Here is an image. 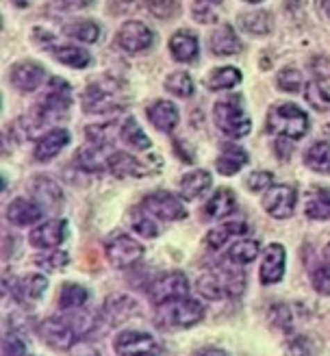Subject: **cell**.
Wrapping results in <instances>:
<instances>
[{
  "instance_id": "cell-16",
  "label": "cell",
  "mask_w": 330,
  "mask_h": 356,
  "mask_svg": "<svg viewBox=\"0 0 330 356\" xmlns=\"http://www.w3.org/2000/svg\"><path fill=\"white\" fill-rule=\"evenodd\" d=\"M46 81V67L35 61H20L11 67V85L17 92L31 94L40 89Z\"/></svg>"
},
{
  "instance_id": "cell-14",
  "label": "cell",
  "mask_w": 330,
  "mask_h": 356,
  "mask_svg": "<svg viewBox=\"0 0 330 356\" xmlns=\"http://www.w3.org/2000/svg\"><path fill=\"white\" fill-rule=\"evenodd\" d=\"M287 270V250L281 243H270L263 252V261H261V270H258V280L265 287L278 284L285 278Z\"/></svg>"
},
{
  "instance_id": "cell-52",
  "label": "cell",
  "mask_w": 330,
  "mask_h": 356,
  "mask_svg": "<svg viewBox=\"0 0 330 356\" xmlns=\"http://www.w3.org/2000/svg\"><path fill=\"white\" fill-rule=\"evenodd\" d=\"M94 0H55V9L61 11H76V9H85L90 7Z\"/></svg>"
},
{
  "instance_id": "cell-10",
  "label": "cell",
  "mask_w": 330,
  "mask_h": 356,
  "mask_svg": "<svg viewBox=\"0 0 330 356\" xmlns=\"http://www.w3.org/2000/svg\"><path fill=\"white\" fill-rule=\"evenodd\" d=\"M113 352L117 356H154L159 352V343L150 332L126 328L115 334Z\"/></svg>"
},
{
  "instance_id": "cell-35",
  "label": "cell",
  "mask_w": 330,
  "mask_h": 356,
  "mask_svg": "<svg viewBox=\"0 0 330 356\" xmlns=\"http://www.w3.org/2000/svg\"><path fill=\"white\" fill-rule=\"evenodd\" d=\"M52 57H55L59 63L63 65H69V67H87L92 63V55L87 50L79 48V46H57L52 50Z\"/></svg>"
},
{
  "instance_id": "cell-48",
  "label": "cell",
  "mask_w": 330,
  "mask_h": 356,
  "mask_svg": "<svg viewBox=\"0 0 330 356\" xmlns=\"http://www.w3.org/2000/svg\"><path fill=\"white\" fill-rule=\"evenodd\" d=\"M133 230L137 235L146 237V239H154L156 235H159V226H156V222L150 218L148 211L137 213V216L133 218Z\"/></svg>"
},
{
  "instance_id": "cell-13",
  "label": "cell",
  "mask_w": 330,
  "mask_h": 356,
  "mask_svg": "<svg viewBox=\"0 0 330 356\" xmlns=\"http://www.w3.org/2000/svg\"><path fill=\"white\" fill-rule=\"evenodd\" d=\"M152 44H154V33L144 22L129 20V22L122 24L119 31H117V46L122 50L131 52V55H137V52L148 50Z\"/></svg>"
},
{
  "instance_id": "cell-59",
  "label": "cell",
  "mask_w": 330,
  "mask_h": 356,
  "mask_svg": "<svg viewBox=\"0 0 330 356\" xmlns=\"http://www.w3.org/2000/svg\"><path fill=\"white\" fill-rule=\"evenodd\" d=\"M243 3H252V5H256V3H263V0H243Z\"/></svg>"
},
{
  "instance_id": "cell-24",
  "label": "cell",
  "mask_w": 330,
  "mask_h": 356,
  "mask_svg": "<svg viewBox=\"0 0 330 356\" xmlns=\"http://www.w3.org/2000/svg\"><path fill=\"white\" fill-rule=\"evenodd\" d=\"M248 161H250V156H248V152L243 150L241 146H237V144H224L222 150H220L217 161H215V168H217V172L222 176H233L239 170L246 168Z\"/></svg>"
},
{
  "instance_id": "cell-18",
  "label": "cell",
  "mask_w": 330,
  "mask_h": 356,
  "mask_svg": "<svg viewBox=\"0 0 330 356\" xmlns=\"http://www.w3.org/2000/svg\"><path fill=\"white\" fill-rule=\"evenodd\" d=\"M42 218H44V209L38 200L15 198L7 207V220L13 226H33V224H40Z\"/></svg>"
},
{
  "instance_id": "cell-36",
  "label": "cell",
  "mask_w": 330,
  "mask_h": 356,
  "mask_svg": "<svg viewBox=\"0 0 330 356\" xmlns=\"http://www.w3.org/2000/svg\"><path fill=\"white\" fill-rule=\"evenodd\" d=\"M306 218L311 220H330V189H315L306 200Z\"/></svg>"
},
{
  "instance_id": "cell-44",
  "label": "cell",
  "mask_w": 330,
  "mask_h": 356,
  "mask_svg": "<svg viewBox=\"0 0 330 356\" xmlns=\"http://www.w3.org/2000/svg\"><path fill=\"white\" fill-rule=\"evenodd\" d=\"M165 89L172 96H179V98H189L194 94V81L187 72H174L165 79Z\"/></svg>"
},
{
  "instance_id": "cell-19",
  "label": "cell",
  "mask_w": 330,
  "mask_h": 356,
  "mask_svg": "<svg viewBox=\"0 0 330 356\" xmlns=\"http://www.w3.org/2000/svg\"><path fill=\"white\" fill-rule=\"evenodd\" d=\"M170 52L172 57L181 63H191L200 55V42L196 38V33H191L187 29L176 31L170 38Z\"/></svg>"
},
{
  "instance_id": "cell-15",
  "label": "cell",
  "mask_w": 330,
  "mask_h": 356,
  "mask_svg": "<svg viewBox=\"0 0 330 356\" xmlns=\"http://www.w3.org/2000/svg\"><path fill=\"white\" fill-rule=\"evenodd\" d=\"M67 235V224L65 220H48V222H40L31 230L28 235V243L38 250H55L65 241Z\"/></svg>"
},
{
  "instance_id": "cell-11",
  "label": "cell",
  "mask_w": 330,
  "mask_h": 356,
  "mask_svg": "<svg viewBox=\"0 0 330 356\" xmlns=\"http://www.w3.org/2000/svg\"><path fill=\"white\" fill-rule=\"evenodd\" d=\"M142 209L148 211L152 218L163 220V222H179L187 218V211L181 198H176V195L170 191H152L144 198Z\"/></svg>"
},
{
  "instance_id": "cell-8",
  "label": "cell",
  "mask_w": 330,
  "mask_h": 356,
  "mask_svg": "<svg viewBox=\"0 0 330 356\" xmlns=\"http://www.w3.org/2000/svg\"><path fill=\"white\" fill-rule=\"evenodd\" d=\"M5 296L13 298L22 307H35L48 291V278L44 274H26L24 278H5Z\"/></svg>"
},
{
  "instance_id": "cell-4",
  "label": "cell",
  "mask_w": 330,
  "mask_h": 356,
  "mask_svg": "<svg viewBox=\"0 0 330 356\" xmlns=\"http://www.w3.org/2000/svg\"><path fill=\"white\" fill-rule=\"evenodd\" d=\"M213 120L215 127L226 135V137H243L248 135L252 129V120L243 109V100L241 96H229L215 102L213 106Z\"/></svg>"
},
{
  "instance_id": "cell-3",
  "label": "cell",
  "mask_w": 330,
  "mask_h": 356,
  "mask_svg": "<svg viewBox=\"0 0 330 356\" xmlns=\"http://www.w3.org/2000/svg\"><path fill=\"white\" fill-rule=\"evenodd\" d=\"M265 129L276 137H289L293 141L302 139L308 133V115L293 102L274 104L267 113Z\"/></svg>"
},
{
  "instance_id": "cell-5",
  "label": "cell",
  "mask_w": 330,
  "mask_h": 356,
  "mask_svg": "<svg viewBox=\"0 0 330 356\" xmlns=\"http://www.w3.org/2000/svg\"><path fill=\"white\" fill-rule=\"evenodd\" d=\"M35 332H38L42 343H46L55 352H72L81 343V337L74 324L69 322V317H46L35 326Z\"/></svg>"
},
{
  "instance_id": "cell-37",
  "label": "cell",
  "mask_w": 330,
  "mask_h": 356,
  "mask_svg": "<svg viewBox=\"0 0 330 356\" xmlns=\"http://www.w3.org/2000/svg\"><path fill=\"white\" fill-rule=\"evenodd\" d=\"M304 163L313 172L330 174V144L328 141H317V144H313L304 154Z\"/></svg>"
},
{
  "instance_id": "cell-23",
  "label": "cell",
  "mask_w": 330,
  "mask_h": 356,
  "mask_svg": "<svg viewBox=\"0 0 330 356\" xmlns=\"http://www.w3.org/2000/svg\"><path fill=\"white\" fill-rule=\"evenodd\" d=\"M92 293L87 287L79 282H65L61 284L59 289V298H57V307L61 313H72V311H81L87 307V302H90Z\"/></svg>"
},
{
  "instance_id": "cell-41",
  "label": "cell",
  "mask_w": 330,
  "mask_h": 356,
  "mask_svg": "<svg viewBox=\"0 0 330 356\" xmlns=\"http://www.w3.org/2000/svg\"><path fill=\"white\" fill-rule=\"evenodd\" d=\"M306 102L317 111H330V89L322 81H311L304 87Z\"/></svg>"
},
{
  "instance_id": "cell-50",
  "label": "cell",
  "mask_w": 330,
  "mask_h": 356,
  "mask_svg": "<svg viewBox=\"0 0 330 356\" xmlns=\"http://www.w3.org/2000/svg\"><path fill=\"white\" fill-rule=\"evenodd\" d=\"M311 284L320 296H330V263H324L313 270Z\"/></svg>"
},
{
  "instance_id": "cell-2",
  "label": "cell",
  "mask_w": 330,
  "mask_h": 356,
  "mask_svg": "<svg viewBox=\"0 0 330 356\" xmlns=\"http://www.w3.org/2000/svg\"><path fill=\"white\" fill-rule=\"evenodd\" d=\"M124 102V89L113 79H98L85 87L81 104L83 111L90 115H102L117 111Z\"/></svg>"
},
{
  "instance_id": "cell-28",
  "label": "cell",
  "mask_w": 330,
  "mask_h": 356,
  "mask_svg": "<svg viewBox=\"0 0 330 356\" xmlns=\"http://www.w3.org/2000/svg\"><path fill=\"white\" fill-rule=\"evenodd\" d=\"M237 207V198H235V193L231 189H217L211 198H208V202L204 204V216L206 218H211V220H224V218H229L231 213L235 211Z\"/></svg>"
},
{
  "instance_id": "cell-6",
  "label": "cell",
  "mask_w": 330,
  "mask_h": 356,
  "mask_svg": "<svg viewBox=\"0 0 330 356\" xmlns=\"http://www.w3.org/2000/svg\"><path fill=\"white\" fill-rule=\"evenodd\" d=\"M146 296L154 309L170 305V302H176L189 296V278L179 270L163 272L150 280V284L146 287Z\"/></svg>"
},
{
  "instance_id": "cell-25",
  "label": "cell",
  "mask_w": 330,
  "mask_h": 356,
  "mask_svg": "<svg viewBox=\"0 0 330 356\" xmlns=\"http://www.w3.org/2000/svg\"><path fill=\"white\" fill-rule=\"evenodd\" d=\"M322 350H324L322 339L311 332L291 334L285 341V356H320Z\"/></svg>"
},
{
  "instance_id": "cell-43",
  "label": "cell",
  "mask_w": 330,
  "mask_h": 356,
  "mask_svg": "<svg viewBox=\"0 0 330 356\" xmlns=\"http://www.w3.org/2000/svg\"><path fill=\"white\" fill-rule=\"evenodd\" d=\"M222 11V0H196L191 13H194V20L200 24H213L217 22Z\"/></svg>"
},
{
  "instance_id": "cell-46",
  "label": "cell",
  "mask_w": 330,
  "mask_h": 356,
  "mask_svg": "<svg viewBox=\"0 0 330 356\" xmlns=\"http://www.w3.org/2000/svg\"><path fill=\"white\" fill-rule=\"evenodd\" d=\"M276 83H278V89H283V92H289V94H295L300 92L302 85H304V79H302V72L295 67H283L281 72L276 76Z\"/></svg>"
},
{
  "instance_id": "cell-39",
  "label": "cell",
  "mask_w": 330,
  "mask_h": 356,
  "mask_svg": "<svg viewBox=\"0 0 330 356\" xmlns=\"http://www.w3.org/2000/svg\"><path fill=\"white\" fill-rule=\"evenodd\" d=\"M267 322L276 328L281 330L285 334H291L293 328H295V319H293V311L289 305H285V302H276V305L270 307L267 311Z\"/></svg>"
},
{
  "instance_id": "cell-34",
  "label": "cell",
  "mask_w": 330,
  "mask_h": 356,
  "mask_svg": "<svg viewBox=\"0 0 330 356\" xmlns=\"http://www.w3.org/2000/svg\"><path fill=\"white\" fill-rule=\"evenodd\" d=\"M258 252H261L258 241H254V239H239V241H235L229 248V252H226V259H229L231 263H235V265H241L243 267V265L252 263L258 257Z\"/></svg>"
},
{
  "instance_id": "cell-45",
  "label": "cell",
  "mask_w": 330,
  "mask_h": 356,
  "mask_svg": "<svg viewBox=\"0 0 330 356\" xmlns=\"http://www.w3.org/2000/svg\"><path fill=\"white\" fill-rule=\"evenodd\" d=\"M146 7L156 20H174L181 13L179 0H146Z\"/></svg>"
},
{
  "instance_id": "cell-22",
  "label": "cell",
  "mask_w": 330,
  "mask_h": 356,
  "mask_svg": "<svg viewBox=\"0 0 330 356\" xmlns=\"http://www.w3.org/2000/svg\"><path fill=\"white\" fill-rule=\"evenodd\" d=\"M148 120L152 122V127L161 133H172L179 124V109L176 104L170 100H154L148 106Z\"/></svg>"
},
{
  "instance_id": "cell-54",
  "label": "cell",
  "mask_w": 330,
  "mask_h": 356,
  "mask_svg": "<svg viewBox=\"0 0 330 356\" xmlns=\"http://www.w3.org/2000/svg\"><path fill=\"white\" fill-rule=\"evenodd\" d=\"M133 7H135L133 0H109V9H111L113 13H117V15L131 11Z\"/></svg>"
},
{
  "instance_id": "cell-29",
  "label": "cell",
  "mask_w": 330,
  "mask_h": 356,
  "mask_svg": "<svg viewBox=\"0 0 330 356\" xmlns=\"http://www.w3.org/2000/svg\"><path fill=\"white\" fill-rule=\"evenodd\" d=\"M239 26L254 35V38H265V35L272 33L274 29V20H272V13L270 11H246V13H241L239 15Z\"/></svg>"
},
{
  "instance_id": "cell-7",
  "label": "cell",
  "mask_w": 330,
  "mask_h": 356,
  "mask_svg": "<svg viewBox=\"0 0 330 356\" xmlns=\"http://www.w3.org/2000/svg\"><path fill=\"white\" fill-rule=\"evenodd\" d=\"M104 254L115 270H131L144 259L146 248L126 233H115L104 243Z\"/></svg>"
},
{
  "instance_id": "cell-40",
  "label": "cell",
  "mask_w": 330,
  "mask_h": 356,
  "mask_svg": "<svg viewBox=\"0 0 330 356\" xmlns=\"http://www.w3.org/2000/svg\"><path fill=\"white\" fill-rule=\"evenodd\" d=\"M109 172L115 176H144V168L139 165V161L133 154H126V152H113L111 154Z\"/></svg>"
},
{
  "instance_id": "cell-26",
  "label": "cell",
  "mask_w": 330,
  "mask_h": 356,
  "mask_svg": "<svg viewBox=\"0 0 330 356\" xmlns=\"http://www.w3.org/2000/svg\"><path fill=\"white\" fill-rule=\"evenodd\" d=\"M31 191H33V198L42 204L44 211L57 209L63 202V193H61L59 185L55 181H50V178H42V176L35 178L31 183Z\"/></svg>"
},
{
  "instance_id": "cell-33",
  "label": "cell",
  "mask_w": 330,
  "mask_h": 356,
  "mask_svg": "<svg viewBox=\"0 0 330 356\" xmlns=\"http://www.w3.org/2000/svg\"><path fill=\"white\" fill-rule=\"evenodd\" d=\"M63 33L67 38H72L76 42L83 44H96L100 40V24L92 22V20H76V22H69L63 26Z\"/></svg>"
},
{
  "instance_id": "cell-58",
  "label": "cell",
  "mask_w": 330,
  "mask_h": 356,
  "mask_svg": "<svg viewBox=\"0 0 330 356\" xmlns=\"http://www.w3.org/2000/svg\"><path fill=\"white\" fill-rule=\"evenodd\" d=\"M324 259H326V263H330V241H328L326 248H324Z\"/></svg>"
},
{
  "instance_id": "cell-57",
  "label": "cell",
  "mask_w": 330,
  "mask_h": 356,
  "mask_svg": "<svg viewBox=\"0 0 330 356\" xmlns=\"http://www.w3.org/2000/svg\"><path fill=\"white\" fill-rule=\"evenodd\" d=\"M317 9L324 17H328L330 20V0H317Z\"/></svg>"
},
{
  "instance_id": "cell-38",
  "label": "cell",
  "mask_w": 330,
  "mask_h": 356,
  "mask_svg": "<svg viewBox=\"0 0 330 356\" xmlns=\"http://www.w3.org/2000/svg\"><path fill=\"white\" fill-rule=\"evenodd\" d=\"M119 135L135 150H148L150 148V137L144 133V129L139 127V122L135 118H126L124 122H122Z\"/></svg>"
},
{
  "instance_id": "cell-27",
  "label": "cell",
  "mask_w": 330,
  "mask_h": 356,
  "mask_svg": "<svg viewBox=\"0 0 330 356\" xmlns=\"http://www.w3.org/2000/svg\"><path fill=\"white\" fill-rule=\"evenodd\" d=\"M248 233V224L246 222H226L222 226H215L206 233L204 243L211 248V250H220L226 243H229L233 237H241Z\"/></svg>"
},
{
  "instance_id": "cell-20",
  "label": "cell",
  "mask_w": 330,
  "mask_h": 356,
  "mask_svg": "<svg viewBox=\"0 0 330 356\" xmlns=\"http://www.w3.org/2000/svg\"><path fill=\"white\" fill-rule=\"evenodd\" d=\"M208 48H211V52L217 57H231V55H239L243 44L231 24H222L220 29H215L211 38H208Z\"/></svg>"
},
{
  "instance_id": "cell-42",
  "label": "cell",
  "mask_w": 330,
  "mask_h": 356,
  "mask_svg": "<svg viewBox=\"0 0 330 356\" xmlns=\"http://www.w3.org/2000/svg\"><path fill=\"white\" fill-rule=\"evenodd\" d=\"M3 356H31V348L26 337L17 330L9 328L3 337Z\"/></svg>"
},
{
  "instance_id": "cell-9",
  "label": "cell",
  "mask_w": 330,
  "mask_h": 356,
  "mask_svg": "<svg viewBox=\"0 0 330 356\" xmlns=\"http://www.w3.org/2000/svg\"><path fill=\"white\" fill-rule=\"evenodd\" d=\"M100 315V322L104 326V330H111L117 328L119 324L129 322L135 315H139V305L133 296L126 293H113L104 300V305L98 311Z\"/></svg>"
},
{
  "instance_id": "cell-21",
  "label": "cell",
  "mask_w": 330,
  "mask_h": 356,
  "mask_svg": "<svg viewBox=\"0 0 330 356\" xmlns=\"http://www.w3.org/2000/svg\"><path fill=\"white\" fill-rule=\"evenodd\" d=\"M67 144H69V133L65 129H52L44 137H40L38 146H35V161L40 163L52 161Z\"/></svg>"
},
{
  "instance_id": "cell-32",
  "label": "cell",
  "mask_w": 330,
  "mask_h": 356,
  "mask_svg": "<svg viewBox=\"0 0 330 356\" xmlns=\"http://www.w3.org/2000/svg\"><path fill=\"white\" fill-rule=\"evenodd\" d=\"M241 83V72L233 65H224L215 67L211 74L204 79V85L211 89V92H220V89H231Z\"/></svg>"
},
{
  "instance_id": "cell-31",
  "label": "cell",
  "mask_w": 330,
  "mask_h": 356,
  "mask_svg": "<svg viewBox=\"0 0 330 356\" xmlns=\"http://www.w3.org/2000/svg\"><path fill=\"white\" fill-rule=\"evenodd\" d=\"M198 293L204 298V300H211V302H222V300H229V296H226V287H224V280L220 276L217 270H211V272H204L198 282Z\"/></svg>"
},
{
  "instance_id": "cell-49",
  "label": "cell",
  "mask_w": 330,
  "mask_h": 356,
  "mask_svg": "<svg viewBox=\"0 0 330 356\" xmlns=\"http://www.w3.org/2000/svg\"><path fill=\"white\" fill-rule=\"evenodd\" d=\"M113 137H115V124L113 122L98 124V127H90V129H87V139L96 141V144L113 146Z\"/></svg>"
},
{
  "instance_id": "cell-12",
  "label": "cell",
  "mask_w": 330,
  "mask_h": 356,
  "mask_svg": "<svg viewBox=\"0 0 330 356\" xmlns=\"http://www.w3.org/2000/svg\"><path fill=\"white\" fill-rule=\"evenodd\" d=\"M295 202H298V191L289 185H272L263 195V209L274 220H287L293 216Z\"/></svg>"
},
{
  "instance_id": "cell-55",
  "label": "cell",
  "mask_w": 330,
  "mask_h": 356,
  "mask_svg": "<svg viewBox=\"0 0 330 356\" xmlns=\"http://www.w3.org/2000/svg\"><path fill=\"white\" fill-rule=\"evenodd\" d=\"M194 356H231L229 352H226L224 348H215V346H208V348H202L198 350Z\"/></svg>"
},
{
  "instance_id": "cell-30",
  "label": "cell",
  "mask_w": 330,
  "mask_h": 356,
  "mask_svg": "<svg viewBox=\"0 0 330 356\" xmlns=\"http://www.w3.org/2000/svg\"><path fill=\"white\" fill-rule=\"evenodd\" d=\"M213 178L206 170H194L185 174V178L181 181V198L183 200H196L200 195L211 187Z\"/></svg>"
},
{
  "instance_id": "cell-17",
  "label": "cell",
  "mask_w": 330,
  "mask_h": 356,
  "mask_svg": "<svg viewBox=\"0 0 330 356\" xmlns=\"http://www.w3.org/2000/svg\"><path fill=\"white\" fill-rule=\"evenodd\" d=\"M111 150H113V146H104V144H96V141H87V144L81 146L79 152H76V163L85 172H94V174L109 172Z\"/></svg>"
},
{
  "instance_id": "cell-53",
  "label": "cell",
  "mask_w": 330,
  "mask_h": 356,
  "mask_svg": "<svg viewBox=\"0 0 330 356\" xmlns=\"http://www.w3.org/2000/svg\"><path fill=\"white\" fill-rule=\"evenodd\" d=\"M276 152L281 159H287L293 152V139L289 137H276Z\"/></svg>"
},
{
  "instance_id": "cell-51",
  "label": "cell",
  "mask_w": 330,
  "mask_h": 356,
  "mask_svg": "<svg viewBox=\"0 0 330 356\" xmlns=\"http://www.w3.org/2000/svg\"><path fill=\"white\" fill-rule=\"evenodd\" d=\"M274 185V174L272 172H252L246 178V187L250 191H267Z\"/></svg>"
},
{
  "instance_id": "cell-47",
  "label": "cell",
  "mask_w": 330,
  "mask_h": 356,
  "mask_svg": "<svg viewBox=\"0 0 330 356\" xmlns=\"http://www.w3.org/2000/svg\"><path fill=\"white\" fill-rule=\"evenodd\" d=\"M35 263H38L44 272H59L69 265V254L59 250V248H55V250H50L48 254H42V257L35 259Z\"/></svg>"
},
{
  "instance_id": "cell-1",
  "label": "cell",
  "mask_w": 330,
  "mask_h": 356,
  "mask_svg": "<svg viewBox=\"0 0 330 356\" xmlns=\"http://www.w3.org/2000/svg\"><path fill=\"white\" fill-rule=\"evenodd\" d=\"M206 315V309L200 300L196 298H181L176 302H170L156 309L154 313V324L161 330H189L198 326Z\"/></svg>"
},
{
  "instance_id": "cell-56",
  "label": "cell",
  "mask_w": 330,
  "mask_h": 356,
  "mask_svg": "<svg viewBox=\"0 0 330 356\" xmlns=\"http://www.w3.org/2000/svg\"><path fill=\"white\" fill-rule=\"evenodd\" d=\"M74 356H100V352L96 350V348H92V346H87V343H79V350H76V354Z\"/></svg>"
}]
</instances>
